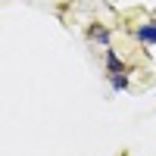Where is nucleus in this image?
<instances>
[{
  "mask_svg": "<svg viewBox=\"0 0 156 156\" xmlns=\"http://www.w3.org/2000/svg\"><path fill=\"white\" fill-rule=\"evenodd\" d=\"M87 34H90V41H97V44H103V47H109V31L103 28L100 22H97V25H90V31H87Z\"/></svg>",
  "mask_w": 156,
  "mask_h": 156,
  "instance_id": "7ed1b4c3",
  "label": "nucleus"
},
{
  "mask_svg": "<svg viewBox=\"0 0 156 156\" xmlns=\"http://www.w3.org/2000/svg\"><path fill=\"white\" fill-rule=\"evenodd\" d=\"M109 87L115 90V94L128 90V75H125V72H115V75H109Z\"/></svg>",
  "mask_w": 156,
  "mask_h": 156,
  "instance_id": "20e7f679",
  "label": "nucleus"
},
{
  "mask_svg": "<svg viewBox=\"0 0 156 156\" xmlns=\"http://www.w3.org/2000/svg\"><path fill=\"white\" fill-rule=\"evenodd\" d=\"M106 69H109V75H115V72H125V62L119 59V53H115L112 47H106Z\"/></svg>",
  "mask_w": 156,
  "mask_h": 156,
  "instance_id": "f03ea898",
  "label": "nucleus"
},
{
  "mask_svg": "<svg viewBox=\"0 0 156 156\" xmlns=\"http://www.w3.org/2000/svg\"><path fill=\"white\" fill-rule=\"evenodd\" d=\"M134 37L140 44H150V47H156V19H150V22H140L137 25V31H134Z\"/></svg>",
  "mask_w": 156,
  "mask_h": 156,
  "instance_id": "f257e3e1",
  "label": "nucleus"
}]
</instances>
